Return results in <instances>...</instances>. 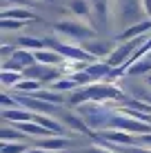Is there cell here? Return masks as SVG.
Instances as JSON below:
<instances>
[{
    "instance_id": "obj_1",
    "label": "cell",
    "mask_w": 151,
    "mask_h": 153,
    "mask_svg": "<svg viewBox=\"0 0 151 153\" xmlns=\"http://www.w3.org/2000/svg\"><path fill=\"white\" fill-rule=\"evenodd\" d=\"M118 100H124V91L118 89L116 84L102 80V82H93V84L76 89L74 93H69L67 104H69V107H80V104H85V102L107 104V102H118Z\"/></svg>"
},
{
    "instance_id": "obj_2",
    "label": "cell",
    "mask_w": 151,
    "mask_h": 153,
    "mask_svg": "<svg viewBox=\"0 0 151 153\" xmlns=\"http://www.w3.org/2000/svg\"><path fill=\"white\" fill-rule=\"evenodd\" d=\"M56 33L65 36L67 40H74V42H85V40H91L96 38V29H91L89 25H85L82 20L78 18H60L58 22L54 25Z\"/></svg>"
},
{
    "instance_id": "obj_3",
    "label": "cell",
    "mask_w": 151,
    "mask_h": 153,
    "mask_svg": "<svg viewBox=\"0 0 151 153\" xmlns=\"http://www.w3.org/2000/svg\"><path fill=\"white\" fill-rule=\"evenodd\" d=\"M78 113L85 118V122L91 126V131H102V129H109L113 109H109L107 104H100V102H85L78 107Z\"/></svg>"
},
{
    "instance_id": "obj_4",
    "label": "cell",
    "mask_w": 151,
    "mask_h": 153,
    "mask_svg": "<svg viewBox=\"0 0 151 153\" xmlns=\"http://www.w3.org/2000/svg\"><path fill=\"white\" fill-rule=\"evenodd\" d=\"M25 78H33V80H38L42 84H51V82H56V80L62 78V71L58 69V67H49V65L36 62L33 67L25 69Z\"/></svg>"
},
{
    "instance_id": "obj_5",
    "label": "cell",
    "mask_w": 151,
    "mask_h": 153,
    "mask_svg": "<svg viewBox=\"0 0 151 153\" xmlns=\"http://www.w3.org/2000/svg\"><path fill=\"white\" fill-rule=\"evenodd\" d=\"M102 140H107L109 144H116V146H136L138 144V135H131L127 131L120 129H107L100 133Z\"/></svg>"
},
{
    "instance_id": "obj_6",
    "label": "cell",
    "mask_w": 151,
    "mask_h": 153,
    "mask_svg": "<svg viewBox=\"0 0 151 153\" xmlns=\"http://www.w3.org/2000/svg\"><path fill=\"white\" fill-rule=\"evenodd\" d=\"M151 31V18H144V20H138V22L129 25L122 33H118V40L127 42V40H136V38H142V36H149Z\"/></svg>"
},
{
    "instance_id": "obj_7",
    "label": "cell",
    "mask_w": 151,
    "mask_h": 153,
    "mask_svg": "<svg viewBox=\"0 0 151 153\" xmlns=\"http://www.w3.org/2000/svg\"><path fill=\"white\" fill-rule=\"evenodd\" d=\"M69 144H71V140L67 138V135H51V138H38V142H36V146L45 149L47 153H60L62 149H67Z\"/></svg>"
},
{
    "instance_id": "obj_8",
    "label": "cell",
    "mask_w": 151,
    "mask_h": 153,
    "mask_svg": "<svg viewBox=\"0 0 151 153\" xmlns=\"http://www.w3.org/2000/svg\"><path fill=\"white\" fill-rule=\"evenodd\" d=\"M62 124L69 126L71 131H78V133H82V135H93L91 126L85 122V118H82L80 113H69V111H65V113H62Z\"/></svg>"
},
{
    "instance_id": "obj_9",
    "label": "cell",
    "mask_w": 151,
    "mask_h": 153,
    "mask_svg": "<svg viewBox=\"0 0 151 153\" xmlns=\"http://www.w3.org/2000/svg\"><path fill=\"white\" fill-rule=\"evenodd\" d=\"M80 47H82V49H87L91 56H96V58H105V56L109 58V56H111V51L116 49V47H111L107 40H96V38L85 40Z\"/></svg>"
},
{
    "instance_id": "obj_10",
    "label": "cell",
    "mask_w": 151,
    "mask_h": 153,
    "mask_svg": "<svg viewBox=\"0 0 151 153\" xmlns=\"http://www.w3.org/2000/svg\"><path fill=\"white\" fill-rule=\"evenodd\" d=\"M33 56H36V62L49 65V67H60L62 62H65V58H62L58 51L49 49V47H45V49H40V51H33Z\"/></svg>"
},
{
    "instance_id": "obj_11",
    "label": "cell",
    "mask_w": 151,
    "mask_h": 153,
    "mask_svg": "<svg viewBox=\"0 0 151 153\" xmlns=\"http://www.w3.org/2000/svg\"><path fill=\"white\" fill-rule=\"evenodd\" d=\"M36 113L27 111V109L22 107H16V109H2V118L7 120V122L11 124H18V122H29V120H33Z\"/></svg>"
},
{
    "instance_id": "obj_12",
    "label": "cell",
    "mask_w": 151,
    "mask_h": 153,
    "mask_svg": "<svg viewBox=\"0 0 151 153\" xmlns=\"http://www.w3.org/2000/svg\"><path fill=\"white\" fill-rule=\"evenodd\" d=\"M36 16L29 11L27 7H13V9H4L2 13H0V20H22V22H27V20H33Z\"/></svg>"
},
{
    "instance_id": "obj_13",
    "label": "cell",
    "mask_w": 151,
    "mask_h": 153,
    "mask_svg": "<svg viewBox=\"0 0 151 153\" xmlns=\"http://www.w3.org/2000/svg\"><path fill=\"white\" fill-rule=\"evenodd\" d=\"M40 89H42V82L33 80V78H22V80L13 87V91L16 93H25V96H33V93L40 91Z\"/></svg>"
},
{
    "instance_id": "obj_14",
    "label": "cell",
    "mask_w": 151,
    "mask_h": 153,
    "mask_svg": "<svg viewBox=\"0 0 151 153\" xmlns=\"http://www.w3.org/2000/svg\"><path fill=\"white\" fill-rule=\"evenodd\" d=\"M49 89H54V91H58V93H74L76 89H80V87H78V82L74 80V78L62 76L60 80L51 82V84H49Z\"/></svg>"
},
{
    "instance_id": "obj_15",
    "label": "cell",
    "mask_w": 151,
    "mask_h": 153,
    "mask_svg": "<svg viewBox=\"0 0 151 153\" xmlns=\"http://www.w3.org/2000/svg\"><path fill=\"white\" fill-rule=\"evenodd\" d=\"M33 96L38 98V100H45V102H49V104H56V107H60V104L67 102L65 96H62V93H58V91H54V89H40V91H36Z\"/></svg>"
},
{
    "instance_id": "obj_16",
    "label": "cell",
    "mask_w": 151,
    "mask_h": 153,
    "mask_svg": "<svg viewBox=\"0 0 151 153\" xmlns=\"http://www.w3.org/2000/svg\"><path fill=\"white\" fill-rule=\"evenodd\" d=\"M149 73H151V58L149 56L127 67V76H149Z\"/></svg>"
},
{
    "instance_id": "obj_17",
    "label": "cell",
    "mask_w": 151,
    "mask_h": 153,
    "mask_svg": "<svg viewBox=\"0 0 151 153\" xmlns=\"http://www.w3.org/2000/svg\"><path fill=\"white\" fill-rule=\"evenodd\" d=\"M18 47L20 49H27V51H40L45 49V40L42 38H33V36H20L18 38Z\"/></svg>"
},
{
    "instance_id": "obj_18",
    "label": "cell",
    "mask_w": 151,
    "mask_h": 153,
    "mask_svg": "<svg viewBox=\"0 0 151 153\" xmlns=\"http://www.w3.org/2000/svg\"><path fill=\"white\" fill-rule=\"evenodd\" d=\"M91 4H89V0H69V11L78 16V18H87V16L91 13Z\"/></svg>"
},
{
    "instance_id": "obj_19",
    "label": "cell",
    "mask_w": 151,
    "mask_h": 153,
    "mask_svg": "<svg viewBox=\"0 0 151 153\" xmlns=\"http://www.w3.org/2000/svg\"><path fill=\"white\" fill-rule=\"evenodd\" d=\"M25 78V73L22 71H0V82H2V87L4 89H13L16 84H18L20 80Z\"/></svg>"
},
{
    "instance_id": "obj_20",
    "label": "cell",
    "mask_w": 151,
    "mask_h": 153,
    "mask_svg": "<svg viewBox=\"0 0 151 153\" xmlns=\"http://www.w3.org/2000/svg\"><path fill=\"white\" fill-rule=\"evenodd\" d=\"M87 65H89V62H82V60H65L58 69L62 71V76H74L78 71H85Z\"/></svg>"
},
{
    "instance_id": "obj_21",
    "label": "cell",
    "mask_w": 151,
    "mask_h": 153,
    "mask_svg": "<svg viewBox=\"0 0 151 153\" xmlns=\"http://www.w3.org/2000/svg\"><path fill=\"white\" fill-rule=\"evenodd\" d=\"M25 138H27V135L20 129H16V126H4V129L0 131V140L2 142H22Z\"/></svg>"
},
{
    "instance_id": "obj_22",
    "label": "cell",
    "mask_w": 151,
    "mask_h": 153,
    "mask_svg": "<svg viewBox=\"0 0 151 153\" xmlns=\"http://www.w3.org/2000/svg\"><path fill=\"white\" fill-rule=\"evenodd\" d=\"M29 146L25 142H0V153H27Z\"/></svg>"
},
{
    "instance_id": "obj_23",
    "label": "cell",
    "mask_w": 151,
    "mask_h": 153,
    "mask_svg": "<svg viewBox=\"0 0 151 153\" xmlns=\"http://www.w3.org/2000/svg\"><path fill=\"white\" fill-rule=\"evenodd\" d=\"M93 11L98 13V18H102L105 20L107 18V13H109V0H93Z\"/></svg>"
},
{
    "instance_id": "obj_24",
    "label": "cell",
    "mask_w": 151,
    "mask_h": 153,
    "mask_svg": "<svg viewBox=\"0 0 151 153\" xmlns=\"http://www.w3.org/2000/svg\"><path fill=\"white\" fill-rule=\"evenodd\" d=\"M27 22H22V20H0V29L4 31H20Z\"/></svg>"
},
{
    "instance_id": "obj_25",
    "label": "cell",
    "mask_w": 151,
    "mask_h": 153,
    "mask_svg": "<svg viewBox=\"0 0 151 153\" xmlns=\"http://www.w3.org/2000/svg\"><path fill=\"white\" fill-rule=\"evenodd\" d=\"M82 153H118V151L107 142V144H93V146H89V149H85Z\"/></svg>"
},
{
    "instance_id": "obj_26",
    "label": "cell",
    "mask_w": 151,
    "mask_h": 153,
    "mask_svg": "<svg viewBox=\"0 0 151 153\" xmlns=\"http://www.w3.org/2000/svg\"><path fill=\"white\" fill-rule=\"evenodd\" d=\"M0 104H2V109H16L18 107L16 96H9V93H2V96H0Z\"/></svg>"
},
{
    "instance_id": "obj_27",
    "label": "cell",
    "mask_w": 151,
    "mask_h": 153,
    "mask_svg": "<svg viewBox=\"0 0 151 153\" xmlns=\"http://www.w3.org/2000/svg\"><path fill=\"white\" fill-rule=\"evenodd\" d=\"M13 53H16L13 47H9V45H2V47H0V56H2V60H4V62H7Z\"/></svg>"
},
{
    "instance_id": "obj_28",
    "label": "cell",
    "mask_w": 151,
    "mask_h": 153,
    "mask_svg": "<svg viewBox=\"0 0 151 153\" xmlns=\"http://www.w3.org/2000/svg\"><path fill=\"white\" fill-rule=\"evenodd\" d=\"M118 153H151V149L149 146H144V149L142 146H124V149L118 151Z\"/></svg>"
},
{
    "instance_id": "obj_29",
    "label": "cell",
    "mask_w": 151,
    "mask_h": 153,
    "mask_svg": "<svg viewBox=\"0 0 151 153\" xmlns=\"http://www.w3.org/2000/svg\"><path fill=\"white\" fill-rule=\"evenodd\" d=\"M138 144H140V146H149V149H151V133L138 135ZM138 144H136V146H138Z\"/></svg>"
},
{
    "instance_id": "obj_30",
    "label": "cell",
    "mask_w": 151,
    "mask_h": 153,
    "mask_svg": "<svg viewBox=\"0 0 151 153\" xmlns=\"http://www.w3.org/2000/svg\"><path fill=\"white\" fill-rule=\"evenodd\" d=\"M31 0H2V4H18V7H27Z\"/></svg>"
},
{
    "instance_id": "obj_31",
    "label": "cell",
    "mask_w": 151,
    "mask_h": 153,
    "mask_svg": "<svg viewBox=\"0 0 151 153\" xmlns=\"http://www.w3.org/2000/svg\"><path fill=\"white\" fill-rule=\"evenodd\" d=\"M140 4H142L144 13H147V18H151V0H140Z\"/></svg>"
},
{
    "instance_id": "obj_32",
    "label": "cell",
    "mask_w": 151,
    "mask_h": 153,
    "mask_svg": "<svg viewBox=\"0 0 151 153\" xmlns=\"http://www.w3.org/2000/svg\"><path fill=\"white\" fill-rule=\"evenodd\" d=\"M27 153H47L45 149H40V146H33V149H29Z\"/></svg>"
},
{
    "instance_id": "obj_33",
    "label": "cell",
    "mask_w": 151,
    "mask_h": 153,
    "mask_svg": "<svg viewBox=\"0 0 151 153\" xmlns=\"http://www.w3.org/2000/svg\"><path fill=\"white\" fill-rule=\"evenodd\" d=\"M147 84H151V73H149V76H147Z\"/></svg>"
},
{
    "instance_id": "obj_34",
    "label": "cell",
    "mask_w": 151,
    "mask_h": 153,
    "mask_svg": "<svg viewBox=\"0 0 151 153\" xmlns=\"http://www.w3.org/2000/svg\"><path fill=\"white\" fill-rule=\"evenodd\" d=\"M42 2H51V0H42Z\"/></svg>"
},
{
    "instance_id": "obj_35",
    "label": "cell",
    "mask_w": 151,
    "mask_h": 153,
    "mask_svg": "<svg viewBox=\"0 0 151 153\" xmlns=\"http://www.w3.org/2000/svg\"><path fill=\"white\" fill-rule=\"evenodd\" d=\"M149 58H151V53H149Z\"/></svg>"
}]
</instances>
